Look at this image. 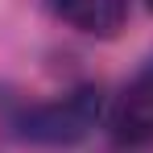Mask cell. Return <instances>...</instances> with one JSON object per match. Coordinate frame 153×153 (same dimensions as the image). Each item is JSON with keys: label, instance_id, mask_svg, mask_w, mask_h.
I'll return each mask as SVG.
<instances>
[{"label": "cell", "instance_id": "2", "mask_svg": "<svg viewBox=\"0 0 153 153\" xmlns=\"http://www.w3.org/2000/svg\"><path fill=\"white\" fill-rule=\"evenodd\" d=\"M108 124L120 145H153V62H145L120 87Z\"/></svg>", "mask_w": 153, "mask_h": 153}, {"label": "cell", "instance_id": "1", "mask_svg": "<svg viewBox=\"0 0 153 153\" xmlns=\"http://www.w3.org/2000/svg\"><path fill=\"white\" fill-rule=\"evenodd\" d=\"M103 112V95L100 87L83 83L75 91L58 95V100H42V103H21L8 124L21 141H37V145H75L83 141L91 128L100 124Z\"/></svg>", "mask_w": 153, "mask_h": 153}, {"label": "cell", "instance_id": "4", "mask_svg": "<svg viewBox=\"0 0 153 153\" xmlns=\"http://www.w3.org/2000/svg\"><path fill=\"white\" fill-rule=\"evenodd\" d=\"M145 4H149V8H153V0H145Z\"/></svg>", "mask_w": 153, "mask_h": 153}, {"label": "cell", "instance_id": "3", "mask_svg": "<svg viewBox=\"0 0 153 153\" xmlns=\"http://www.w3.org/2000/svg\"><path fill=\"white\" fill-rule=\"evenodd\" d=\"M54 13L87 37H116L128 21V0H50Z\"/></svg>", "mask_w": 153, "mask_h": 153}]
</instances>
